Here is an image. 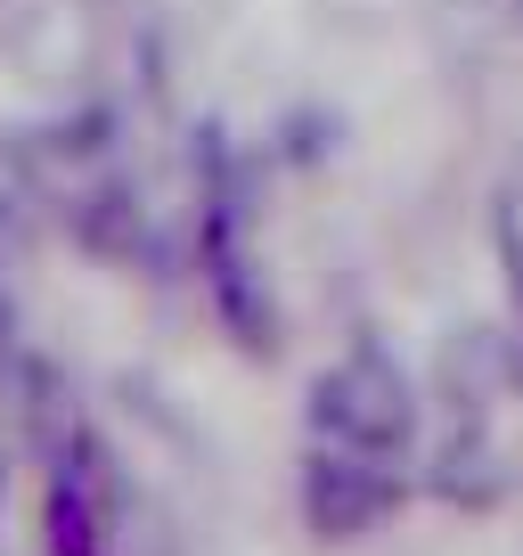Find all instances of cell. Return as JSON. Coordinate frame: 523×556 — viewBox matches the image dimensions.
I'll use <instances>...</instances> for the list:
<instances>
[{
	"label": "cell",
	"mask_w": 523,
	"mask_h": 556,
	"mask_svg": "<svg viewBox=\"0 0 523 556\" xmlns=\"http://www.w3.org/2000/svg\"><path fill=\"white\" fill-rule=\"evenodd\" d=\"M418 426H425L418 384H409V368L384 344H352L335 368L311 377V434L335 442V451L401 467V458L418 451Z\"/></svg>",
	"instance_id": "6da1fadb"
},
{
	"label": "cell",
	"mask_w": 523,
	"mask_h": 556,
	"mask_svg": "<svg viewBox=\"0 0 523 556\" xmlns=\"http://www.w3.org/2000/svg\"><path fill=\"white\" fill-rule=\"evenodd\" d=\"M393 507H401V475L384 467V458L335 451V442H319L303 458V523L319 540H368Z\"/></svg>",
	"instance_id": "7a4b0ae2"
},
{
	"label": "cell",
	"mask_w": 523,
	"mask_h": 556,
	"mask_svg": "<svg viewBox=\"0 0 523 556\" xmlns=\"http://www.w3.org/2000/svg\"><path fill=\"white\" fill-rule=\"evenodd\" d=\"M66 229L90 245V254H115V262H156L164 245H156V222H148V205H140V189L131 180H90L82 197L66 205Z\"/></svg>",
	"instance_id": "3957f363"
},
{
	"label": "cell",
	"mask_w": 523,
	"mask_h": 556,
	"mask_svg": "<svg viewBox=\"0 0 523 556\" xmlns=\"http://www.w3.org/2000/svg\"><path fill=\"white\" fill-rule=\"evenodd\" d=\"M434 491H450V500H490V491H499V458H490V442H483V417H467V426L442 442Z\"/></svg>",
	"instance_id": "277c9868"
},
{
	"label": "cell",
	"mask_w": 523,
	"mask_h": 556,
	"mask_svg": "<svg viewBox=\"0 0 523 556\" xmlns=\"http://www.w3.org/2000/svg\"><path fill=\"white\" fill-rule=\"evenodd\" d=\"M106 148H115V115H106V106H90V115L58 123V131L41 139V156H50V164H90V156H106Z\"/></svg>",
	"instance_id": "5b68a950"
},
{
	"label": "cell",
	"mask_w": 523,
	"mask_h": 556,
	"mask_svg": "<svg viewBox=\"0 0 523 556\" xmlns=\"http://www.w3.org/2000/svg\"><path fill=\"white\" fill-rule=\"evenodd\" d=\"M9 352H17V312H9V295H0V368H9Z\"/></svg>",
	"instance_id": "8992f818"
},
{
	"label": "cell",
	"mask_w": 523,
	"mask_h": 556,
	"mask_svg": "<svg viewBox=\"0 0 523 556\" xmlns=\"http://www.w3.org/2000/svg\"><path fill=\"white\" fill-rule=\"evenodd\" d=\"M0 491H9V467H0Z\"/></svg>",
	"instance_id": "52a82bcc"
},
{
	"label": "cell",
	"mask_w": 523,
	"mask_h": 556,
	"mask_svg": "<svg viewBox=\"0 0 523 556\" xmlns=\"http://www.w3.org/2000/svg\"><path fill=\"white\" fill-rule=\"evenodd\" d=\"M515 17H523V0H515Z\"/></svg>",
	"instance_id": "ba28073f"
}]
</instances>
